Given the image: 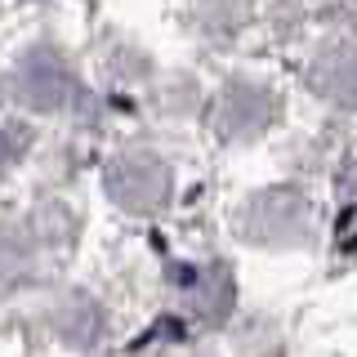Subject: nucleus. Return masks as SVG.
I'll use <instances>...</instances> for the list:
<instances>
[{"label": "nucleus", "mask_w": 357, "mask_h": 357, "mask_svg": "<svg viewBox=\"0 0 357 357\" xmlns=\"http://www.w3.org/2000/svg\"><path fill=\"white\" fill-rule=\"evenodd\" d=\"M107 183H112V197L130 210H156L165 201V188H170V174L165 165L148 152H134L126 161H116L107 170Z\"/></svg>", "instance_id": "nucleus-1"}, {"label": "nucleus", "mask_w": 357, "mask_h": 357, "mask_svg": "<svg viewBox=\"0 0 357 357\" xmlns=\"http://www.w3.org/2000/svg\"><path fill=\"white\" fill-rule=\"evenodd\" d=\"M22 98H27L31 107H40V112L63 107V98H67V72L54 63V54H45V76H40L36 54L27 59V67H22Z\"/></svg>", "instance_id": "nucleus-2"}]
</instances>
